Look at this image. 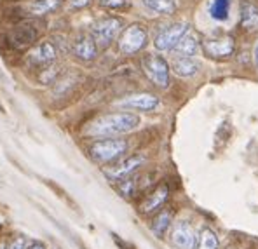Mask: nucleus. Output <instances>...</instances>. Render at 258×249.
<instances>
[{
    "label": "nucleus",
    "instance_id": "obj_18",
    "mask_svg": "<svg viewBox=\"0 0 258 249\" xmlns=\"http://www.w3.org/2000/svg\"><path fill=\"white\" fill-rule=\"evenodd\" d=\"M143 7L154 14H173L176 11V0H142Z\"/></svg>",
    "mask_w": 258,
    "mask_h": 249
},
{
    "label": "nucleus",
    "instance_id": "obj_27",
    "mask_svg": "<svg viewBox=\"0 0 258 249\" xmlns=\"http://www.w3.org/2000/svg\"><path fill=\"white\" fill-rule=\"evenodd\" d=\"M26 249H47V247H45V244L40 242V240H30V242L26 244Z\"/></svg>",
    "mask_w": 258,
    "mask_h": 249
},
{
    "label": "nucleus",
    "instance_id": "obj_3",
    "mask_svg": "<svg viewBox=\"0 0 258 249\" xmlns=\"http://www.w3.org/2000/svg\"><path fill=\"white\" fill-rule=\"evenodd\" d=\"M149 42V32L143 25L140 23H133L122 32L119 39V51L126 56L136 54L140 52Z\"/></svg>",
    "mask_w": 258,
    "mask_h": 249
},
{
    "label": "nucleus",
    "instance_id": "obj_24",
    "mask_svg": "<svg viewBox=\"0 0 258 249\" xmlns=\"http://www.w3.org/2000/svg\"><path fill=\"white\" fill-rule=\"evenodd\" d=\"M100 6L107 7V9H120L127 4V0H98Z\"/></svg>",
    "mask_w": 258,
    "mask_h": 249
},
{
    "label": "nucleus",
    "instance_id": "obj_6",
    "mask_svg": "<svg viewBox=\"0 0 258 249\" xmlns=\"http://www.w3.org/2000/svg\"><path fill=\"white\" fill-rule=\"evenodd\" d=\"M188 30H190V26L185 21L171 23V25L164 26V28L159 30L157 35H155V40H154L155 49H157V51H171Z\"/></svg>",
    "mask_w": 258,
    "mask_h": 249
},
{
    "label": "nucleus",
    "instance_id": "obj_28",
    "mask_svg": "<svg viewBox=\"0 0 258 249\" xmlns=\"http://www.w3.org/2000/svg\"><path fill=\"white\" fill-rule=\"evenodd\" d=\"M255 63H256V68H258V44L255 45Z\"/></svg>",
    "mask_w": 258,
    "mask_h": 249
},
{
    "label": "nucleus",
    "instance_id": "obj_20",
    "mask_svg": "<svg viewBox=\"0 0 258 249\" xmlns=\"http://www.w3.org/2000/svg\"><path fill=\"white\" fill-rule=\"evenodd\" d=\"M63 4V0H33L28 6V11L33 16H45L49 13H54L56 9H59Z\"/></svg>",
    "mask_w": 258,
    "mask_h": 249
},
{
    "label": "nucleus",
    "instance_id": "obj_11",
    "mask_svg": "<svg viewBox=\"0 0 258 249\" xmlns=\"http://www.w3.org/2000/svg\"><path fill=\"white\" fill-rule=\"evenodd\" d=\"M171 242L178 249H196V242H197L196 230L187 221H180V223L174 225L171 232Z\"/></svg>",
    "mask_w": 258,
    "mask_h": 249
},
{
    "label": "nucleus",
    "instance_id": "obj_14",
    "mask_svg": "<svg viewBox=\"0 0 258 249\" xmlns=\"http://www.w3.org/2000/svg\"><path fill=\"white\" fill-rule=\"evenodd\" d=\"M199 47H201L199 37L188 30L171 51L173 54H176V58H192V56H196L199 52Z\"/></svg>",
    "mask_w": 258,
    "mask_h": 249
},
{
    "label": "nucleus",
    "instance_id": "obj_9",
    "mask_svg": "<svg viewBox=\"0 0 258 249\" xmlns=\"http://www.w3.org/2000/svg\"><path fill=\"white\" fill-rule=\"evenodd\" d=\"M143 162H145V157L143 155L126 157V158H122V160L115 162L113 165H110L107 171H105V175L113 181H120V180L127 178V176H131L133 173H135L136 169L143 164Z\"/></svg>",
    "mask_w": 258,
    "mask_h": 249
},
{
    "label": "nucleus",
    "instance_id": "obj_29",
    "mask_svg": "<svg viewBox=\"0 0 258 249\" xmlns=\"http://www.w3.org/2000/svg\"><path fill=\"white\" fill-rule=\"evenodd\" d=\"M0 249H6V246H4V244H0Z\"/></svg>",
    "mask_w": 258,
    "mask_h": 249
},
{
    "label": "nucleus",
    "instance_id": "obj_13",
    "mask_svg": "<svg viewBox=\"0 0 258 249\" xmlns=\"http://www.w3.org/2000/svg\"><path fill=\"white\" fill-rule=\"evenodd\" d=\"M168 197H169L168 187H166V185H159L154 192H150V194L145 197V201H143L142 206H140V211H142L143 214L155 213V211H159L162 206H164L166 201H168Z\"/></svg>",
    "mask_w": 258,
    "mask_h": 249
},
{
    "label": "nucleus",
    "instance_id": "obj_19",
    "mask_svg": "<svg viewBox=\"0 0 258 249\" xmlns=\"http://www.w3.org/2000/svg\"><path fill=\"white\" fill-rule=\"evenodd\" d=\"M173 223V213L168 209L161 211V213L155 214V218L152 220V232L157 237H164L166 232L169 230V226Z\"/></svg>",
    "mask_w": 258,
    "mask_h": 249
},
{
    "label": "nucleus",
    "instance_id": "obj_16",
    "mask_svg": "<svg viewBox=\"0 0 258 249\" xmlns=\"http://www.w3.org/2000/svg\"><path fill=\"white\" fill-rule=\"evenodd\" d=\"M241 28L249 33L258 30V6L251 0L241 2Z\"/></svg>",
    "mask_w": 258,
    "mask_h": 249
},
{
    "label": "nucleus",
    "instance_id": "obj_23",
    "mask_svg": "<svg viewBox=\"0 0 258 249\" xmlns=\"http://www.w3.org/2000/svg\"><path fill=\"white\" fill-rule=\"evenodd\" d=\"M61 75V70L59 66H49L47 70H44V73L40 75V80L45 82V84H54L56 78Z\"/></svg>",
    "mask_w": 258,
    "mask_h": 249
},
{
    "label": "nucleus",
    "instance_id": "obj_8",
    "mask_svg": "<svg viewBox=\"0 0 258 249\" xmlns=\"http://www.w3.org/2000/svg\"><path fill=\"white\" fill-rule=\"evenodd\" d=\"M58 51L51 42H40L35 44L28 51V63L37 68H47L56 61Z\"/></svg>",
    "mask_w": 258,
    "mask_h": 249
},
{
    "label": "nucleus",
    "instance_id": "obj_22",
    "mask_svg": "<svg viewBox=\"0 0 258 249\" xmlns=\"http://www.w3.org/2000/svg\"><path fill=\"white\" fill-rule=\"evenodd\" d=\"M229 11H230V0H213L211 2L210 14L216 21H225L229 18Z\"/></svg>",
    "mask_w": 258,
    "mask_h": 249
},
{
    "label": "nucleus",
    "instance_id": "obj_7",
    "mask_svg": "<svg viewBox=\"0 0 258 249\" xmlns=\"http://www.w3.org/2000/svg\"><path fill=\"white\" fill-rule=\"evenodd\" d=\"M236 49V40L230 35H218V37H210L203 42V51L206 52L210 58L222 59L229 58L234 54Z\"/></svg>",
    "mask_w": 258,
    "mask_h": 249
},
{
    "label": "nucleus",
    "instance_id": "obj_1",
    "mask_svg": "<svg viewBox=\"0 0 258 249\" xmlns=\"http://www.w3.org/2000/svg\"><path fill=\"white\" fill-rule=\"evenodd\" d=\"M140 126V117L129 112L108 113V115L98 117L89 127L86 134L93 138H113V136L126 134L129 131Z\"/></svg>",
    "mask_w": 258,
    "mask_h": 249
},
{
    "label": "nucleus",
    "instance_id": "obj_17",
    "mask_svg": "<svg viewBox=\"0 0 258 249\" xmlns=\"http://www.w3.org/2000/svg\"><path fill=\"white\" fill-rule=\"evenodd\" d=\"M178 77H192L199 71V65L192 58H174L173 65L169 66Z\"/></svg>",
    "mask_w": 258,
    "mask_h": 249
},
{
    "label": "nucleus",
    "instance_id": "obj_4",
    "mask_svg": "<svg viewBox=\"0 0 258 249\" xmlns=\"http://www.w3.org/2000/svg\"><path fill=\"white\" fill-rule=\"evenodd\" d=\"M142 68L154 86L162 88V89L169 86V71H171V68H169L168 61H166L162 56H157V54L143 56Z\"/></svg>",
    "mask_w": 258,
    "mask_h": 249
},
{
    "label": "nucleus",
    "instance_id": "obj_25",
    "mask_svg": "<svg viewBox=\"0 0 258 249\" xmlns=\"http://www.w3.org/2000/svg\"><path fill=\"white\" fill-rule=\"evenodd\" d=\"M26 239L25 237H14V239H11V242L7 244L6 249H26Z\"/></svg>",
    "mask_w": 258,
    "mask_h": 249
},
{
    "label": "nucleus",
    "instance_id": "obj_12",
    "mask_svg": "<svg viewBox=\"0 0 258 249\" xmlns=\"http://www.w3.org/2000/svg\"><path fill=\"white\" fill-rule=\"evenodd\" d=\"M119 107L131 108V110H140V112H150L159 107V98L150 93L133 94V96H127L126 100H120Z\"/></svg>",
    "mask_w": 258,
    "mask_h": 249
},
{
    "label": "nucleus",
    "instance_id": "obj_26",
    "mask_svg": "<svg viewBox=\"0 0 258 249\" xmlns=\"http://www.w3.org/2000/svg\"><path fill=\"white\" fill-rule=\"evenodd\" d=\"M91 4V0H70V9H84Z\"/></svg>",
    "mask_w": 258,
    "mask_h": 249
},
{
    "label": "nucleus",
    "instance_id": "obj_2",
    "mask_svg": "<svg viewBox=\"0 0 258 249\" xmlns=\"http://www.w3.org/2000/svg\"><path fill=\"white\" fill-rule=\"evenodd\" d=\"M127 152V143L124 139H115V138H107L94 141L89 148L91 158L98 164H108L117 158H120L124 153Z\"/></svg>",
    "mask_w": 258,
    "mask_h": 249
},
{
    "label": "nucleus",
    "instance_id": "obj_5",
    "mask_svg": "<svg viewBox=\"0 0 258 249\" xmlns=\"http://www.w3.org/2000/svg\"><path fill=\"white\" fill-rule=\"evenodd\" d=\"M120 30H122V21L119 18H103V20H100L93 25L91 37H93V40L96 42L98 47L105 49L117 39Z\"/></svg>",
    "mask_w": 258,
    "mask_h": 249
},
{
    "label": "nucleus",
    "instance_id": "obj_15",
    "mask_svg": "<svg viewBox=\"0 0 258 249\" xmlns=\"http://www.w3.org/2000/svg\"><path fill=\"white\" fill-rule=\"evenodd\" d=\"M74 54L82 61H93L98 56V45L89 35H81L74 42Z\"/></svg>",
    "mask_w": 258,
    "mask_h": 249
},
{
    "label": "nucleus",
    "instance_id": "obj_10",
    "mask_svg": "<svg viewBox=\"0 0 258 249\" xmlns=\"http://www.w3.org/2000/svg\"><path fill=\"white\" fill-rule=\"evenodd\" d=\"M39 40V30L32 23H21L14 26L13 32L9 33V42L18 49L30 47Z\"/></svg>",
    "mask_w": 258,
    "mask_h": 249
},
{
    "label": "nucleus",
    "instance_id": "obj_21",
    "mask_svg": "<svg viewBox=\"0 0 258 249\" xmlns=\"http://www.w3.org/2000/svg\"><path fill=\"white\" fill-rule=\"evenodd\" d=\"M220 242H218V235L213 232L211 228H203L201 233L197 235V242H196V249H218Z\"/></svg>",
    "mask_w": 258,
    "mask_h": 249
}]
</instances>
